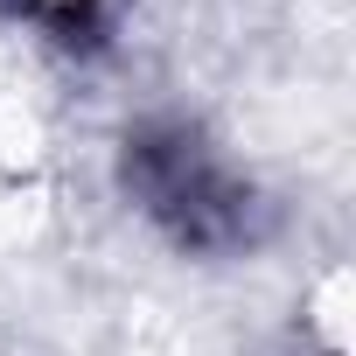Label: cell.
I'll return each mask as SVG.
<instances>
[{"label":"cell","mask_w":356,"mask_h":356,"mask_svg":"<svg viewBox=\"0 0 356 356\" xmlns=\"http://www.w3.org/2000/svg\"><path fill=\"white\" fill-rule=\"evenodd\" d=\"M126 182L140 189L147 217H161L182 245H238L245 238V189L231 182V168L189 133V126H161L140 133L126 154Z\"/></svg>","instance_id":"6da1fadb"}]
</instances>
